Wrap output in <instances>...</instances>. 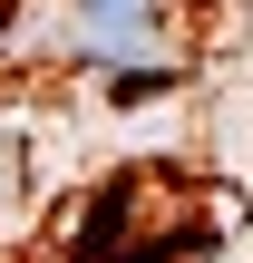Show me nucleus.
<instances>
[{"label": "nucleus", "instance_id": "nucleus-1", "mask_svg": "<svg viewBox=\"0 0 253 263\" xmlns=\"http://www.w3.org/2000/svg\"><path fill=\"white\" fill-rule=\"evenodd\" d=\"M166 20L176 0H68V59L78 68H176Z\"/></svg>", "mask_w": 253, "mask_h": 263}, {"label": "nucleus", "instance_id": "nucleus-2", "mask_svg": "<svg viewBox=\"0 0 253 263\" xmlns=\"http://www.w3.org/2000/svg\"><path fill=\"white\" fill-rule=\"evenodd\" d=\"M10 185H20V146L0 137V205H10Z\"/></svg>", "mask_w": 253, "mask_h": 263}]
</instances>
